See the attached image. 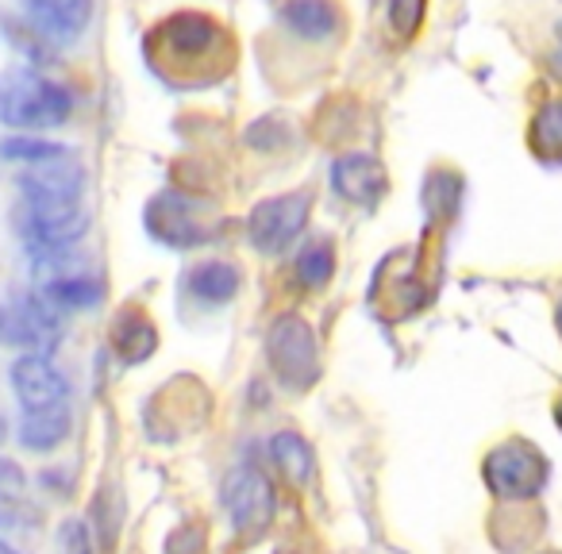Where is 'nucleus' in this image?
<instances>
[{
	"label": "nucleus",
	"mask_w": 562,
	"mask_h": 554,
	"mask_svg": "<svg viewBox=\"0 0 562 554\" xmlns=\"http://www.w3.org/2000/svg\"><path fill=\"white\" fill-rule=\"evenodd\" d=\"M74 112V97L63 86L47 81L35 70H4L0 74V124L16 132H43L63 127Z\"/></svg>",
	"instance_id": "nucleus-1"
},
{
	"label": "nucleus",
	"mask_w": 562,
	"mask_h": 554,
	"mask_svg": "<svg viewBox=\"0 0 562 554\" xmlns=\"http://www.w3.org/2000/svg\"><path fill=\"white\" fill-rule=\"evenodd\" d=\"M266 359H270L273 374L285 389H313L316 377H321V347H316L313 324L297 313L278 316L266 331Z\"/></svg>",
	"instance_id": "nucleus-2"
},
{
	"label": "nucleus",
	"mask_w": 562,
	"mask_h": 554,
	"mask_svg": "<svg viewBox=\"0 0 562 554\" xmlns=\"http://www.w3.org/2000/svg\"><path fill=\"white\" fill-rule=\"evenodd\" d=\"M482 477L493 497L531 500L547 485V459L528 439H505L482 462Z\"/></svg>",
	"instance_id": "nucleus-3"
},
{
	"label": "nucleus",
	"mask_w": 562,
	"mask_h": 554,
	"mask_svg": "<svg viewBox=\"0 0 562 554\" xmlns=\"http://www.w3.org/2000/svg\"><path fill=\"white\" fill-rule=\"evenodd\" d=\"M308 208H313V193H281L258 201L247 216L250 247L262 250V255L290 250V242H297V235L305 231Z\"/></svg>",
	"instance_id": "nucleus-4"
},
{
	"label": "nucleus",
	"mask_w": 562,
	"mask_h": 554,
	"mask_svg": "<svg viewBox=\"0 0 562 554\" xmlns=\"http://www.w3.org/2000/svg\"><path fill=\"white\" fill-rule=\"evenodd\" d=\"M20 231L35 255L66 250L89 231V212L81 201H27L20 212Z\"/></svg>",
	"instance_id": "nucleus-5"
},
{
	"label": "nucleus",
	"mask_w": 562,
	"mask_h": 554,
	"mask_svg": "<svg viewBox=\"0 0 562 554\" xmlns=\"http://www.w3.org/2000/svg\"><path fill=\"white\" fill-rule=\"evenodd\" d=\"M224 508L232 528L239 531L243 539H258L266 535V528L273 523V485L262 470L255 466H235L232 474L224 477Z\"/></svg>",
	"instance_id": "nucleus-6"
},
{
	"label": "nucleus",
	"mask_w": 562,
	"mask_h": 554,
	"mask_svg": "<svg viewBox=\"0 0 562 554\" xmlns=\"http://www.w3.org/2000/svg\"><path fill=\"white\" fill-rule=\"evenodd\" d=\"M155 39L162 43V58H170L173 66H193L216 58L224 27L204 12H173L155 27Z\"/></svg>",
	"instance_id": "nucleus-7"
},
{
	"label": "nucleus",
	"mask_w": 562,
	"mask_h": 554,
	"mask_svg": "<svg viewBox=\"0 0 562 554\" xmlns=\"http://www.w3.org/2000/svg\"><path fill=\"white\" fill-rule=\"evenodd\" d=\"M58 336V313L43 297H24L0 305V343L43 351Z\"/></svg>",
	"instance_id": "nucleus-8"
},
{
	"label": "nucleus",
	"mask_w": 562,
	"mask_h": 554,
	"mask_svg": "<svg viewBox=\"0 0 562 554\" xmlns=\"http://www.w3.org/2000/svg\"><path fill=\"white\" fill-rule=\"evenodd\" d=\"M12 389H16L24 412L66 405V397H70V382H66L63 370H58L43 351H27L12 362Z\"/></svg>",
	"instance_id": "nucleus-9"
},
{
	"label": "nucleus",
	"mask_w": 562,
	"mask_h": 554,
	"mask_svg": "<svg viewBox=\"0 0 562 554\" xmlns=\"http://www.w3.org/2000/svg\"><path fill=\"white\" fill-rule=\"evenodd\" d=\"M81 181H86V170L74 158V150L32 162L20 173L24 201H81Z\"/></svg>",
	"instance_id": "nucleus-10"
},
{
	"label": "nucleus",
	"mask_w": 562,
	"mask_h": 554,
	"mask_svg": "<svg viewBox=\"0 0 562 554\" xmlns=\"http://www.w3.org/2000/svg\"><path fill=\"white\" fill-rule=\"evenodd\" d=\"M147 231L155 235L158 242L166 247H196L204 239V227H201V216H196V204L186 201L178 193H162L147 204Z\"/></svg>",
	"instance_id": "nucleus-11"
},
{
	"label": "nucleus",
	"mask_w": 562,
	"mask_h": 554,
	"mask_svg": "<svg viewBox=\"0 0 562 554\" xmlns=\"http://www.w3.org/2000/svg\"><path fill=\"white\" fill-rule=\"evenodd\" d=\"M331 185L351 204H378L385 193V166L374 155L351 150V155L336 158V166H331Z\"/></svg>",
	"instance_id": "nucleus-12"
},
{
	"label": "nucleus",
	"mask_w": 562,
	"mask_h": 554,
	"mask_svg": "<svg viewBox=\"0 0 562 554\" xmlns=\"http://www.w3.org/2000/svg\"><path fill=\"white\" fill-rule=\"evenodd\" d=\"M281 24L305 43H331L344 32V9L336 0H285Z\"/></svg>",
	"instance_id": "nucleus-13"
},
{
	"label": "nucleus",
	"mask_w": 562,
	"mask_h": 554,
	"mask_svg": "<svg viewBox=\"0 0 562 554\" xmlns=\"http://www.w3.org/2000/svg\"><path fill=\"white\" fill-rule=\"evenodd\" d=\"M89 9L93 0H27L32 24L47 39H74L89 24Z\"/></svg>",
	"instance_id": "nucleus-14"
},
{
	"label": "nucleus",
	"mask_w": 562,
	"mask_h": 554,
	"mask_svg": "<svg viewBox=\"0 0 562 554\" xmlns=\"http://www.w3.org/2000/svg\"><path fill=\"white\" fill-rule=\"evenodd\" d=\"M40 297L47 301L55 313H78V308L101 305L104 285L97 282V278H89V273H58V278H50V282L43 285Z\"/></svg>",
	"instance_id": "nucleus-15"
},
{
	"label": "nucleus",
	"mask_w": 562,
	"mask_h": 554,
	"mask_svg": "<svg viewBox=\"0 0 562 554\" xmlns=\"http://www.w3.org/2000/svg\"><path fill=\"white\" fill-rule=\"evenodd\" d=\"M70 436V408L66 405H50V408H35V412H24V423H20V443L27 451H55L58 443H66Z\"/></svg>",
	"instance_id": "nucleus-16"
},
{
	"label": "nucleus",
	"mask_w": 562,
	"mask_h": 554,
	"mask_svg": "<svg viewBox=\"0 0 562 554\" xmlns=\"http://www.w3.org/2000/svg\"><path fill=\"white\" fill-rule=\"evenodd\" d=\"M112 347H116V354L127 362V366H135V362H147L150 354H155V347H158L155 324H150L143 313H124L116 320V328H112Z\"/></svg>",
	"instance_id": "nucleus-17"
},
{
	"label": "nucleus",
	"mask_w": 562,
	"mask_h": 554,
	"mask_svg": "<svg viewBox=\"0 0 562 554\" xmlns=\"http://www.w3.org/2000/svg\"><path fill=\"white\" fill-rule=\"evenodd\" d=\"M270 459L278 462V470L290 477L293 485L313 482L316 454H313V446H308V439L297 436V431H278V436L270 439Z\"/></svg>",
	"instance_id": "nucleus-18"
},
{
	"label": "nucleus",
	"mask_w": 562,
	"mask_h": 554,
	"mask_svg": "<svg viewBox=\"0 0 562 554\" xmlns=\"http://www.w3.org/2000/svg\"><path fill=\"white\" fill-rule=\"evenodd\" d=\"M189 290H193V297L204 301V305H227V301L239 293V270H235L232 262L212 258V262H201L189 273Z\"/></svg>",
	"instance_id": "nucleus-19"
},
{
	"label": "nucleus",
	"mask_w": 562,
	"mask_h": 554,
	"mask_svg": "<svg viewBox=\"0 0 562 554\" xmlns=\"http://www.w3.org/2000/svg\"><path fill=\"white\" fill-rule=\"evenodd\" d=\"M336 273V250H331V239H313L301 247L297 255V278L305 290H324Z\"/></svg>",
	"instance_id": "nucleus-20"
},
{
	"label": "nucleus",
	"mask_w": 562,
	"mask_h": 554,
	"mask_svg": "<svg viewBox=\"0 0 562 554\" xmlns=\"http://www.w3.org/2000/svg\"><path fill=\"white\" fill-rule=\"evenodd\" d=\"M531 150L543 158H562V97L547 101L531 120Z\"/></svg>",
	"instance_id": "nucleus-21"
},
{
	"label": "nucleus",
	"mask_w": 562,
	"mask_h": 554,
	"mask_svg": "<svg viewBox=\"0 0 562 554\" xmlns=\"http://www.w3.org/2000/svg\"><path fill=\"white\" fill-rule=\"evenodd\" d=\"M428 0H385V24L397 39H413L424 24Z\"/></svg>",
	"instance_id": "nucleus-22"
},
{
	"label": "nucleus",
	"mask_w": 562,
	"mask_h": 554,
	"mask_svg": "<svg viewBox=\"0 0 562 554\" xmlns=\"http://www.w3.org/2000/svg\"><path fill=\"white\" fill-rule=\"evenodd\" d=\"M55 155H66V147L58 143H47V139H35V135H12V139L0 143V158H9V162H43V158H55Z\"/></svg>",
	"instance_id": "nucleus-23"
},
{
	"label": "nucleus",
	"mask_w": 562,
	"mask_h": 554,
	"mask_svg": "<svg viewBox=\"0 0 562 554\" xmlns=\"http://www.w3.org/2000/svg\"><path fill=\"white\" fill-rule=\"evenodd\" d=\"M58 554H93V535L81 520H66L58 528Z\"/></svg>",
	"instance_id": "nucleus-24"
},
{
	"label": "nucleus",
	"mask_w": 562,
	"mask_h": 554,
	"mask_svg": "<svg viewBox=\"0 0 562 554\" xmlns=\"http://www.w3.org/2000/svg\"><path fill=\"white\" fill-rule=\"evenodd\" d=\"M24 485H27V477H24V470L16 466L12 459H4L0 454V497H20L24 493Z\"/></svg>",
	"instance_id": "nucleus-25"
},
{
	"label": "nucleus",
	"mask_w": 562,
	"mask_h": 554,
	"mask_svg": "<svg viewBox=\"0 0 562 554\" xmlns=\"http://www.w3.org/2000/svg\"><path fill=\"white\" fill-rule=\"evenodd\" d=\"M281 139H285V132L278 127V120H258V127H250L247 132V143L258 150H273Z\"/></svg>",
	"instance_id": "nucleus-26"
},
{
	"label": "nucleus",
	"mask_w": 562,
	"mask_h": 554,
	"mask_svg": "<svg viewBox=\"0 0 562 554\" xmlns=\"http://www.w3.org/2000/svg\"><path fill=\"white\" fill-rule=\"evenodd\" d=\"M20 520V508L9 505V497H0V528H12Z\"/></svg>",
	"instance_id": "nucleus-27"
},
{
	"label": "nucleus",
	"mask_w": 562,
	"mask_h": 554,
	"mask_svg": "<svg viewBox=\"0 0 562 554\" xmlns=\"http://www.w3.org/2000/svg\"><path fill=\"white\" fill-rule=\"evenodd\" d=\"M554 423L562 428V397H559V405H554Z\"/></svg>",
	"instance_id": "nucleus-28"
},
{
	"label": "nucleus",
	"mask_w": 562,
	"mask_h": 554,
	"mask_svg": "<svg viewBox=\"0 0 562 554\" xmlns=\"http://www.w3.org/2000/svg\"><path fill=\"white\" fill-rule=\"evenodd\" d=\"M0 554H16V551H12V546H9V543H0Z\"/></svg>",
	"instance_id": "nucleus-29"
},
{
	"label": "nucleus",
	"mask_w": 562,
	"mask_h": 554,
	"mask_svg": "<svg viewBox=\"0 0 562 554\" xmlns=\"http://www.w3.org/2000/svg\"><path fill=\"white\" fill-rule=\"evenodd\" d=\"M4 428H9V423H4V416H0V439H4Z\"/></svg>",
	"instance_id": "nucleus-30"
},
{
	"label": "nucleus",
	"mask_w": 562,
	"mask_h": 554,
	"mask_svg": "<svg viewBox=\"0 0 562 554\" xmlns=\"http://www.w3.org/2000/svg\"><path fill=\"white\" fill-rule=\"evenodd\" d=\"M559 331H562V301H559Z\"/></svg>",
	"instance_id": "nucleus-31"
},
{
	"label": "nucleus",
	"mask_w": 562,
	"mask_h": 554,
	"mask_svg": "<svg viewBox=\"0 0 562 554\" xmlns=\"http://www.w3.org/2000/svg\"><path fill=\"white\" fill-rule=\"evenodd\" d=\"M559 43H562V24H559Z\"/></svg>",
	"instance_id": "nucleus-32"
},
{
	"label": "nucleus",
	"mask_w": 562,
	"mask_h": 554,
	"mask_svg": "<svg viewBox=\"0 0 562 554\" xmlns=\"http://www.w3.org/2000/svg\"><path fill=\"white\" fill-rule=\"evenodd\" d=\"M278 554H290V551H278Z\"/></svg>",
	"instance_id": "nucleus-33"
},
{
	"label": "nucleus",
	"mask_w": 562,
	"mask_h": 554,
	"mask_svg": "<svg viewBox=\"0 0 562 554\" xmlns=\"http://www.w3.org/2000/svg\"><path fill=\"white\" fill-rule=\"evenodd\" d=\"M543 554H554V551H543Z\"/></svg>",
	"instance_id": "nucleus-34"
}]
</instances>
